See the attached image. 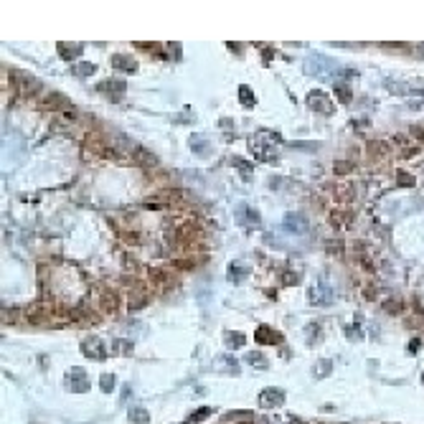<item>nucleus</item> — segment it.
<instances>
[{"label":"nucleus","instance_id":"f257e3e1","mask_svg":"<svg viewBox=\"0 0 424 424\" xmlns=\"http://www.w3.org/2000/svg\"><path fill=\"white\" fill-rule=\"evenodd\" d=\"M84 147H86L89 152L99 155V158H109V155H112V150H109L107 140L99 135V132H86V135H84Z\"/></svg>","mask_w":424,"mask_h":424},{"label":"nucleus","instance_id":"4468645a","mask_svg":"<svg viewBox=\"0 0 424 424\" xmlns=\"http://www.w3.org/2000/svg\"><path fill=\"white\" fill-rule=\"evenodd\" d=\"M284 224H287V226H292V231H302V229H305V221H302L297 213L287 216V218H284Z\"/></svg>","mask_w":424,"mask_h":424},{"label":"nucleus","instance_id":"aec40b11","mask_svg":"<svg viewBox=\"0 0 424 424\" xmlns=\"http://www.w3.org/2000/svg\"><path fill=\"white\" fill-rule=\"evenodd\" d=\"M122 89V84H117V81H102L99 84V92H120Z\"/></svg>","mask_w":424,"mask_h":424},{"label":"nucleus","instance_id":"cd10ccee","mask_svg":"<svg viewBox=\"0 0 424 424\" xmlns=\"http://www.w3.org/2000/svg\"><path fill=\"white\" fill-rule=\"evenodd\" d=\"M132 419H135L138 424H145V422H147V419H145V414H142V409H138V414L132 417Z\"/></svg>","mask_w":424,"mask_h":424},{"label":"nucleus","instance_id":"2eb2a0df","mask_svg":"<svg viewBox=\"0 0 424 424\" xmlns=\"http://www.w3.org/2000/svg\"><path fill=\"white\" fill-rule=\"evenodd\" d=\"M384 310L389 312V315H399V312L404 310V305H401V300H386L384 302Z\"/></svg>","mask_w":424,"mask_h":424},{"label":"nucleus","instance_id":"f8f14e48","mask_svg":"<svg viewBox=\"0 0 424 424\" xmlns=\"http://www.w3.org/2000/svg\"><path fill=\"white\" fill-rule=\"evenodd\" d=\"M112 64L122 71H135V61L132 59H125V56H112Z\"/></svg>","mask_w":424,"mask_h":424},{"label":"nucleus","instance_id":"20e7f679","mask_svg":"<svg viewBox=\"0 0 424 424\" xmlns=\"http://www.w3.org/2000/svg\"><path fill=\"white\" fill-rule=\"evenodd\" d=\"M175 239L181 241V244H196V241L204 239V231L196 229V226H191V224H183L181 229L175 231Z\"/></svg>","mask_w":424,"mask_h":424},{"label":"nucleus","instance_id":"2f4dec72","mask_svg":"<svg viewBox=\"0 0 424 424\" xmlns=\"http://www.w3.org/2000/svg\"><path fill=\"white\" fill-rule=\"evenodd\" d=\"M297 280H300L297 275H284V282H297Z\"/></svg>","mask_w":424,"mask_h":424},{"label":"nucleus","instance_id":"c756f323","mask_svg":"<svg viewBox=\"0 0 424 424\" xmlns=\"http://www.w3.org/2000/svg\"><path fill=\"white\" fill-rule=\"evenodd\" d=\"M112 384H115V381H112V376H104V378H102V386H104V389H109Z\"/></svg>","mask_w":424,"mask_h":424},{"label":"nucleus","instance_id":"c85d7f7f","mask_svg":"<svg viewBox=\"0 0 424 424\" xmlns=\"http://www.w3.org/2000/svg\"><path fill=\"white\" fill-rule=\"evenodd\" d=\"M231 275H234V280H239V277H241V267H239V264H234V267H231Z\"/></svg>","mask_w":424,"mask_h":424},{"label":"nucleus","instance_id":"9b49d317","mask_svg":"<svg viewBox=\"0 0 424 424\" xmlns=\"http://www.w3.org/2000/svg\"><path fill=\"white\" fill-rule=\"evenodd\" d=\"M336 191H333V196H336L341 204H348V201H353L355 198V191H353V186H333Z\"/></svg>","mask_w":424,"mask_h":424},{"label":"nucleus","instance_id":"423d86ee","mask_svg":"<svg viewBox=\"0 0 424 424\" xmlns=\"http://www.w3.org/2000/svg\"><path fill=\"white\" fill-rule=\"evenodd\" d=\"M147 280L158 287V289H168L170 287V277H168V272L165 270H150L147 272Z\"/></svg>","mask_w":424,"mask_h":424},{"label":"nucleus","instance_id":"a211bd4d","mask_svg":"<svg viewBox=\"0 0 424 424\" xmlns=\"http://www.w3.org/2000/svg\"><path fill=\"white\" fill-rule=\"evenodd\" d=\"M209 414H211V409H206V407H204V409H198L193 417H188V422H186V424H198L201 419H206Z\"/></svg>","mask_w":424,"mask_h":424},{"label":"nucleus","instance_id":"7c9ffc66","mask_svg":"<svg viewBox=\"0 0 424 424\" xmlns=\"http://www.w3.org/2000/svg\"><path fill=\"white\" fill-rule=\"evenodd\" d=\"M363 295H366L368 300H373V297H376V289H373V287H366V292H363Z\"/></svg>","mask_w":424,"mask_h":424},{"label":"nucleus","instance_id":"7ed1b4c3","mask_svg":"<svg viewBox=\"0 0 424 424\" xmlns=\"http://www.w3.org/2000/svg\"><path fill=\"white\" fill-rule=\"evenodd\" d=\"M328 221H330V226H336V229H346L353 224V211L351 209H336V211H330Z\"/></svg>","mask_w":424,"mask_h":424},{"label":"nucleus","instance_id":"1a4fd4ad","mask_svg":"<svg viewBox=\"0 0 424 424\" xmlns=\"http://www.w3.org/2000/svg\"><path fill=\"white\" fill-rule=\"evenodd\" d=\"M282 391L280 389H267L262 396H259V401H262V404L267 407V404H270V407H277V404H282Z\"/></svg>","mask_w":424,"mask_h":424},{"label":"nucleus","instance_id":"f3484780","mask_svg":"<svg viewBox=\"0 0 424 424\" xmlns=\"http://www.w3.org/2000/svg\"><path fill=\"white\" fill-rule=\"evenodd\" d=\"M353 168H355V165H353V163H348V160H338V163H336V173H338V175L353 173Z\"/></svg>","mask_w":424,"mask_h":424},{"label":"nucleus","instance_id":"b1692460","mask_svg":"<svg viewBox=\"0 0 424 424\" xmlns=\"http://www.w3.org/2000/svg\"><path fill=\"white\" fill-rule=\"evenodd\" d=\"M328 252L341 254V252H343V244H341V241H328Z\"/></svg>","mask_w":424,"mask_h":424},{"label":"nucleus","instance_id":"4be33fe9","mask_svg":"<svg viewBox=\"0 0 424 424\" xmlns=\"http://www.w3.org/2000/svg\"><path fill=\"white\" fill-rule=\"evenodd\" d=\"M76 74H79V76H84V74L89 76V74H94V66H92V64H79V69H76Z\"/></svg>","mask_w":424,"mask_h":424},{"label":"nucleus","instance_id":"6ab92c4d","mask_svg":"<svg viewBox=\"0 0 424 424\" xmlns=\"http://www.w3.org/2000/svg\"><path fill=\"white\" fill-rule=\"evenodd\" d=\"M120 239L127 244H140V234H135V231H120Z\"/></svg>","mask_w":424,"mask_h":424},{"label":"nucleus","instance_id":"39448f33","mask_svg":"<svg viewBox=\"0 0 424 424\" xmlns=\"http://www.w3.org/2000/svg\"><path fill=\"white\" fill-rule=\"evenodd\" d=\"M43 107H46V109H69V107H71V102L66 99L64 94L49 92L46 97H43Z\"/></svg>","mask_w":424,"mask_h":424},{"label":"nucleus","instance_id":"a878e982","mask_svg":"<svg viewBox=\"0 0 424 424\" xmlns=\"http://www.w3.org/2000/svg\"><path fill=\"white\" fill-rule=\"evenodd\" d=\"M239 94H241V102H249V104L254 102V97H252V92H247V89H244V86H241V92H239Z\"/></svg>","mask_w":424,"mask_h":424},{"label":"nucleus","instance_id":"9d476101","mask_svg":"<svg viewBox=\"0 0 424 424\" xmlns=\"http://www.w3.org/2000/svg\"><path fill=\"white\" fill-rule=\"evenodd\" d=\"M26 315H28V320H31V323H46V320H49V307H43V305H33V307L26 312Z\"/></svg>","mask_w":424,"mask_h":424},{"label":"nucleus","instance_id":"6e6552de","mask_svg":"<svg viewBox=\"0 0 424 424\" xmlns=\"http://www.w3.org/2000/svg\"><path fill=\"white\" fill-rule=\"evenodd\" d=\"M389 142H381V140H376V142H371L368 145V158H373V160H381V158H386L389 155Z\"/></svg>","mask_w":424,"mask_h":424},{"label":"nucleus","instance_id":"0eeeda50","mask_svg":"<svg viewBox=\"0 0 424 424\" xmlns=\"http://www.w3.org/2000/svg\"><path fill=\"white\" fill-rule=\"evenodd\" d=\"M257 341H259V343H280L282 336H280V333H275V328H270V325H259V330H257Z\"/></svg>","mask_w":424,"mask_h":424},{"label":"nucleus","instance_id":"bb28decb","mask_svg":"<svg viewBox=\"0 0 424 424\" xmlns=\"http://www.w3.org/2000/svg\"><path fill=\"white\" fill-rule=\"evenodd\" d=\"M399 183H401V186H412L414 178H409V175H404V173H399Z\"/></svg>","mask_w":424,"mask_h":424},{"label":"nucleus","instance_id":"ddd939ff","mask_svg":"<svg viewBox=\"0 0 424 424\" xmlns=\"http://www.w3.org/2000/svg\"><path fill=\"white\" fill-rule=\"evenodd\" d=\"M59 54L64 59H76L81 54V46H66V43H59Z\"/></svg>","mask_w":424,"mask_h":424},{"label":"nucleus","instance_id":"393cba45","mask_svg":"<svg viewBox=\"0 0 424 424\" xmlns=\"http://www.w3.org/2000/svg\"><path fill=\"white\" fill-rule=\"evenodd\" d=\"M115 348H120V353H127V355L132 353V343H122L120 341V343H115Z\"/></svg>","mask_w":424,"mask_h":424},{"label":"nucleus","instance_id":"412c9836","mask_svg":"<svg viewBox=\"0 0 424 424\" xmlns=\"http://www.w3.org/2000/svg\"><path fill=\"white\" fill-rule=\"evenodd\" d=\"M336 94L341 97V102H351V92H348V89H346L343 84H338V86H336Z\"/></svg>","mask_w":424,"mask_h":424},{"label":"nucleus","instance_id":"f03ea898","mask_svg":"<svg viewBox=\"0 0 424 424\" xmlns=\"http://www.w3.org/2000/svg\"><path fill=\"white\" fill-rule=\"evenodd\" d=\"M117 307H120V295L115 292V289H102L99 292V310H104V312H109V315H112V312H117Z\"/></svg>","mask_w":424,"mask_h":424},{"label":"nucleus","instance_id":"dca6fc26","mask_svg":"<svg viewBox=\"0 0 424 424\" xmlns=\"http://www.w3.org/2000/svg\"><path fill=\"white\" fill-rule=\"evenodd\" d=\"M198 262L196 259H173V267L175 270H193Z\"/></svg>","mask_w":424,"mask_h":424},{"label":"nucleus","instance_id":"5701e85b","mask_svg":"<svg viewBox=\"0 0 424 424\" xmlns=\"http://www.w3.org/2000/svg\"><path fill=\"white\" fill-rule=\"evenodd\" d=\"M409 138H414L417 142H422V140H424V130H422V127H412V130H409Z\"/></svg>","mask_w":424,"mask_h":424}]
</instances>
